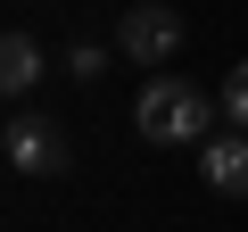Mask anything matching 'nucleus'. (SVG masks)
Returning <instances> with one entry per match:
<instances>
[{
	"label": "nucleus",
	"mask_w": 248,
	"mask_h": 232,
	"mask_svg": "<svg viewBox=\"0 0 248 232\" xmlns=\"http://www.w3.org/2000/svg\"><path fill=\"white\" fill-rule=\"evenodd\" d=\"M33 83H42V42L33 33H0V91L25 99Z\"/></svg>",
	"instance_id": "nucleus-5"
},
{
	"label": "nucleus",
	"mask_w": 248,
	"mask_h": 232,
	"mask_svg": "<svg viewBox=\"0 0 248 232\" xmlns=\"http://www.w3.org/2000/svg\"><path fill=\"white\" fill-rule=\"evenodd\" d=\"M182 50V9L174 0H141V9L116 17V58H133L149 75H166V58Z\"/></svg>",
	"instance_id": "nucleus-3"
},
{
	"label": "nucleus",
	"mask_w": 248,
	"mask_h": 232,
	"mask_svg": "<svg viewBox=\"0 0 248 232\" xmlns=\"http://www.w3.org/2000/svg\"><path fill=\"white\" fill-rule=\"evenodd\" d=\"M199 174H207L215 199H248V133H240V125H232V133H207V141H199Z\"/></svg>",
	"instance_id": "nucleus-4"
},
{
	"label": "nucleus",
	"mask_w": 248,
	"mask_h": 232,
	"mask_svg": "<svg viewBox=\"0 0 248 232\" xmlns=\"http://www.w3.org/2000/svg\"><path fill=\"white\" fill-rule=\"evenodd\" d=\"M66 75H75V83H99V75H108V42L75 33V42H66Z\"/></svg>",
	"instance_id": "nucleus-6"
},
{
	"label": "nucleus",
	"mask_w": 248,
	"mask_h": 232,
	"mask_svg": "<svg viewBox=\"0 0 248 232\" xmlns=\"http://www.w3.org/2000/svg\"><path fill=\"white\" fill-rule=\"evenodd\" d=\"M215 116H223V99H207V91L182 83V75H149L141 99H133V125H141V141H157V149H199Z\"/></svg>",
	"instance_id": "nucleus-1"
},
{
	"label": "nucleus",
	"mask_w": 248,
	"mask_h": 232,
	"mask_svg": "<svg viewBox=\"0 0 248 232\" xmlns=\"http://www.w3.org/2000/svg\"><path fill=\"white\" fill-rule=\"evenodd\" d=\"M223 125H240V133H248V58L223 75Z\"/></svg>",
	"instance_id": "nucleus-7"
},
{
	"label": "nucleus",
	"mask_w": 248,
	"mask_h": 232,
	"mask_svg": "<svg viewBox=\"0 0 248 232\" xmlns=\"http://www.w3.org/2000/svg\"><path fill=\"white\" fill-rule=\"evenodd\" d=\"M0 158H9L17 174H33V182H58V174L75 166V149H66V133L50 125L42 108H9V125H0Z\"/></svg>",
	"instance_id": "nucleus-2"
}]
</instances>
